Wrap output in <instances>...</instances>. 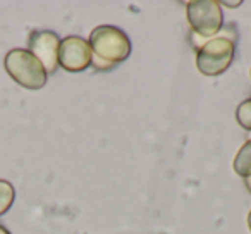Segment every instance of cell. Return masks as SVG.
Returning <instances> with one entry per match:
<instances>
[{
  "label": "cell",
  "instance_id": "6da1fadb",
  "mask_svg": "<svg viewBox=\"0 0 251 234\" xmlns=\"http://www.w3.org/2000/svg\"><path fill=\"white\" fill-rule=\"evenodd\" d=\"M88 43L91 49V66L98 71H108L127 60L133 50L129 36L110 25L97 26L90 33Z\"/></svg>",
  "mask_w": 251,
  "mask_h": 234
},
{
  "label": "cell",
  "instance_id": "7a4b0ae2",
  "mask_svg": "<svg viewBox=\"0 0 251 234\" xmlns=\"http://www.w3.org/2000/svg\"><path fill=\"white\" fill-rule=\"evenodd\" d=\"M236 28L227 25L217 36L196 50V69L206 78H217L230 67L236 53Z\"/></svg>",
  "mask_w": 251,
  "mask_h": 234
},
{
  "label": "cell",
  "instance_id": "3957f363",
  "mask_svg": "<svg viewBox=\"0 0 251 234\" xmlns=\"http://www.w3.org/2000/svg\"><path fill=\"white\" fill-rule=\"evenodd\" d=\"M186 19L191 26L195 50L217 36L224 28V11L217 0H191L186 4Z\"/></svg>",
  "mask_w": 251,
  "mask_h": 234
},
{
  "label": "cell",
  "instance_id": "277c9868",
  "mask_svg": "<svg viewBox=\"0 0 251 234\" xmlns=\"http://www.w3.org/2000/svg\"><path fill=\"white\" fill-rule=\"evenodd\" d=\"M5 73L26 90H40L47 84L49 74L40 60L26 49H12L5 53Z\"/></svg>",
  "mask_w": 251,
  "mask_h": 234
},
{
  "label": "cell",
  "instance_id": "5b68a950",
  "mask_svg": "<svg viewBox=\"0 0 251 234\" xmlns=\"http://www.w3.org/2000/svg\"><path fill=\"white\" fill-rule=\"evenodd\" d=\"M59 66L67 73H81L91 66V49L83 36L71 35L60 40Z\"/></svg>",
  "mask_w": 251,
  "mask_h": 234
},
{
  "label": "cell",
  "instance_id": "8992f818",
  "mask_svg": "<svg viewBox=\"0 0 251 234\" xmlns=\"http://www.w3.org/2000/svg\"><path fill=\"white\" fill-rule=\"evenodd\" d=\"M59 47L60 38L57 33L42 29L33 31L28 40V50L40 60L47 74H53L59 67Z\"/></svg>",
  "mask_w": 251,
  "mask_h": 234
},
{
  "label": "cell",
  "instance_id": "52a82bcc",
  "mask_svg": "<svg viewBox=\"0 0 251 234\" xmlns=\"http://www.w3.org/2000/svg\"><path fill=\"white\" fill-rule=\"evenodd\" d=\"M232 169L243 179L251 176V138H248L243 147L237 150V154L234 155Z\"/></svg>",
  "mask_w": 251,
  "mask_h": 234
},
{
  "label": "cell",
  "instance_id": "ba28073f",
  "mask_svg": "<svg viewBox=\"0 0 251 234\" xmlns=\"http://www.w3.org/2000/svg\"><path fill=\"white\" fill-rule=\"evenodd\" d=\"M16 198L14 186L5 179H0V215H4L9 208L12 207Z\"/></svg>",
  "mask_w": 251,
  "mask_h": 234
},
{
  "label": "cell",
  "instance_id": "9c48e42d",
  "mask_svg": "<svg viewBox=\"0 0 251 234\" xmlns=\"http://www.w3.org/2000/svg\"><path fill=\"white\" fill-rule=\"evenodd\" d=\"M236 121L244 131L251 133V97L243 100L236 108Z\"/></svg>",
  "mask_w": 251,
  "mask_h": 234
},
{
  "label": "cell",
  "instance_id": "30bf717a",
  "mask_svg": "<svg viewBox=\"0 0 251 234\" xmlns=\"http://www.w3.org/2000/svg\"><path fill=\"white\" fill-rule=\"evenodd\" d=\"M220 7H226V9H237L243 5V2L241 0H236V2H229V0H226V2H219Z\"/></svg>",
  "mask_w": 251,
  "mask_h": 234
},
{
  "label": "cell",
  "instance_id": "8fae6325",
  "mask_svg": "<svg viewBox=\"0 0 251 234\" xmlns=\"http://www.w3.org/2000/svg\"><path fill=\"white\" fill-rule=\"evenodd\" d=\"M244 186H246V189L251 193V176H248V178H244Z\"/></svg>",
  "mask_w": 251,
  "mask_h": 234
},
{
  "label": "cell",
  "instance_id": "7c38bea8",
  "mask_svg": "<svg viewBox=\"0 0 251 234\" xmlns=\"http://www.w3.org/2000/svg\"><path fill=\"white\" fill-rule=\"evenodd\" d=\"M0 234H11V233H9V231L5 229L4 226H0Z\"/></svg>",
  "mask_w": 251,
  "mask_h": 234
},
{
  "label": "cell",
  "instance_id": "4fadbf2b",
  "mask_svg": "<svg viewBox=\"0 0 251 234\" xmlns=\"http://www.w3.org/2000/svg\"><path fill=\"white\" fill-rule=\"evenodd\" d=\"M248 227H250V233H251V210L248 213Z\"/></svg>",
  "mask_w": 251,
  "mask_h": 234
},
{
  "label": "cell",
  "instance_id": "5bb4252c",
  "mask_svg": "<svg viewBox=\"0 0 251 234\" xmlns=\"http://www.w3.org/2000/svg\"><path fill=\"white\" fill-rule=\"evenodd\" d=\"M250 76H251V69H250Z\"/></svg>",
  "mask_w": 251,
  "mask_h": 234
}]
</instances>
